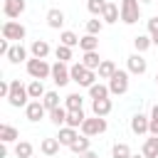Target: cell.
Wrapping results in <instances>:
<instances>
[{"mask_svg":"<svg viewBox=\"0 0 158 158\" xmlns=\"http://www.w3.org/2000/svg\"><path fill=\"white\" fill-rule=\"evenodd\" d=\"M69 74H72V81H77L79 86H94L96 84V74L91 72V69H86L81 62H74L72 67H69Z\"/></svg>","mask_w":158,"mask_h":158,"instance_id":"cell-1","label":"cell"},{"mask_svg":"<svg viewBox=\"0 0 158 158\" xmlns=\"http://www.w3.org/2000/svg\"><path fill=\"white\" fill-rule=\"evenodd\" d=\"M118 10H121V22L123 25H136L141 20V2L138 0H121Z\"/></svg>","mask_w":158,"mask_h":158,"instance_id":"cell-2","label":"cell"},{"mask_svg":"<svg viewBox=\"0 0 158 158\" xmlns=\"http://www.w3.org/2000/svg\"><path fill=\"white\" fill-rule=\"evenodd\" d=\"M27 99H30L27 86H22L20 79H12V81H10V96H7V104L15 106V109H20V106H27V104H30Z\"/></svg>","mask_w":158,"mask_h":158,"instance_id":"cell-3","label":"cell"},{"mask_svg":"<svg viewBox=\"0 0 158 158\" xmlns=\"http://www.w3.org/2000/svg\"><path fill=\"white\" fill-rule=\"evenodd\" d=\"M25 35H27V30H25L22 22H15V20L2 22V40H10V42H15V44H22Z\"/></svg>","mask_w":158,"mask_h":158,"instance_id":"cell-4","label":"cell"},{"mask_svg":"<svg viewBox=\"0 0 158 158\" xmlns=\"http://www.w3.org/2000/svg\"><path fill=\"white\" fill-rule=\"evenodd\" d=\"M27 74L32 77V79H47V77H52V64H47V59H37V57H32V59H27Z\"/></svg>","mask_w":158,"mask_h":158,"instance_id":"cell-5","label":"cell"},{"mask_svg":"<svg viewBox=\"0 0 158 158\" xmlns=\"http://www.w3.org/2000/svg\"><path fill=\"white\" fill-rule=\"evenodd\" d=\"M109 91H111L114 96H121V94H126V91H128V72H123V69H116V74L109 79Z\"/></svg>","mask_w":158,"mask_h":158,"instance_id":"cell-6","label":"cell"},{"mask_svg":"<svg viewBox=\"0 0 158 158\" xmlns=\"http://www.w3.org/2000/svg\"><path fill=\"white\" fill-rule=\"evenodd\" d=\"M109 128V123H106V118H101V116H91V118H86L84 123H81V136H99V133H104Z\"/></svg>","mask_w":158,"mask_h":158,"instance_id":"cell-7","label":"cell"},{"mask_svg":"<svg viewBox=\"0 0 158 158\" xmlns=\"http://www.w3.org/2000/svg\"><path fill=\"white\" fill-rule=\"evenodd\" d=\"M52 81L62 89V86H67L69 81H72V74H69V67L64 64V62H54L52 64Z\"/></svg>","mask_w":158,"mask_h":158,"instance_id":"cell-8","label":"cell"},{"mask_svg":"<svg viewBox=\"0 0 158 158\" xmlns=\"http://www.w3.org/2000/svg\"><path fill=\"white\" fill-rule=\"evenodd\" d=\"M49 111L44 109V104H42V99L37 101V99H32L27 106H25V116H27V121H32V123H37V121H42L44 116H47Z\"/></svg>","mask_w":158,"mask_h":158,"instance_id":"cell-9","label":"cell"},{"mask_svg":"<svg viewBox=\"0 0 158 158\" xmlns=\"http://www.w3.org/2000/svg\"><path fill=\"white\" fill-rule=\"evenodd\" d=\"M126 62H128V74H146V69H148V62L143 59V54H138V52H133V54H128L126 57Z\"/></svg>","mask_w":158,"mask_h":158,"instance_id":"cell-10","label":"cell"},{"mask_svg":"<svg viewBox=\"0 0 158 158\" xmlns=\"http://www.w3.org/2000/svg\"><path fill=\"white\" fill-rule=\"evenodd\" d=\"M25 7H27L25 0H2V12H5V17H10V20L20 17V15L25 12Z\"/></svg>","mask_w":158,"mask_h":158,"instance_id":"cell-11","label":"cell"},{"mask_svg":"<svg viewBox=\"0 0 158 158\" xmlns=\"http://www.w3.org/2000/svg\"><path fill=\"white\" fill-rule=\"evenodd\" d=\"M148 126H151V116H146V114H141V111L131 116V131H133L136 136L148 133Z\"/></svg>","mask_w":158,"mask_h":158,"instance_id":"cell-12","label":"cell"},{"mask_svg":"<svg viewBox=\"0 0 158 158\" xmlns=\"http://www.w3.org/2000/svg\"><path fill=\"white\" fill-rule=\"evenodd\" d=\"M101 20H104V25H114V22H118V20H121V10H118V5H116V2H106L104 12H101Z\"/></svg>","mask_w":158,"mask_h":158,"instance_id":"cell-13","label":"cell"},{"mask_svg":"<svg viewBox=\"0 0 158 158\" xmlns=\"http://www.w3.org/2000/svg\"><path fill=\"white\" fill-rule=\"evenodd\" d=\"M49 52H52V47H49V42H47V40H35V42L30 44V54H32V57H37V59H44Z\"/></svg>","mask_w":158,"mask_h":158,"instance_id":"cell-14","label":"cell"},{"mask_svg":"<svg viewBox=\"0 0 158 158\" xmlns=\"http://www.w3.org/2000/svg\"><path fill=\"white\" fill-rule=\"evenodd\" d=\"M111 109H114V104H111V99H94L91 101V111H94V116H109L111 114Z\"/></svg>","mask_w":158,"mask_h":158,"instance_id":"cell-15","label":"cell"},{"mask_svg":"<svg viewBox=\"0 0 158 158\" xmlns=\"http://www.w3.org/2000/svg\"><path fill=\"white\" fill-rule=\"evenodd\" d=\"M54 138H57V141H59L62 146H67V148H69V146H72V143H74V141L79 138V133H77V128H69V126H62V128H59V133H57Z\"/></svg>","mask_w":158,"mask_h":158,"instance_id":"cell-16","label":"cell"},{"mask_svg":"<svg viewBox=\"0 0 158 158\" xmlns=\"http://www.w3.org/2000/svg\"><path fill=\"white\" fill-rule=\"evenodd\" d=\"M47 25H49L52 30H59V27L64 25V12H62L59 7H52V10H47Z\"/></svg>","mask_w":158,"mask_h":158,"instance_id":"cell-17","label":"cell"},{"mask_svg":"<svg viewBox=\"0 0 158 158\" xmlns=\"http://www.w3.org/2000/svg\"><path fill=\"white\" fill-rule=\"evenodd\" d=\"M17 138H20V131H17L15 126L0 123V141H2V143H12V141H17Z\"/></svg>","mask_w":158,"mask_h":158,"instance_id":"cell-18","label":"cell"},{"mask_svg":"<svg viewBox=\"0 0 158 158\" xmlns=\"http://www.w3.org/2000/svg\"><path fill=\"white\" fill-rule=\"evenodd\" d=\"M7 59H10L12 64L27 62V49H25L22 44H12V47H10V52H7Z\"/></svg>","mask_w":158,"mask_h":158,"instance_id":"cell-19","label":"cell"},{"mask_svg":"<svg viewBox=\"0 0 158 158\" xmlns=\"http://www.w3.org/2000/svg\"><path fill=\"white\" fill-rule=\"evenodd\" d=\"M101 57H99V52H84V57H81V64L86 67V69H91V72H96L99 67H101Z\"/></svg>","mask_w":158,"mask_h":158,"instance_id":"cell-20","label":"cell"},{"mask_svg":"<svg viewBox=\"0 0 158 158\" xmlns=\"http://www.w3.org/2000/svg\"><path fill=\"white\" fill-rule=\"evenodd\" d=\"M69 151H72V153H77V156H81V153L91 151V138H89V136H79V138L69 146Z\"/></svg>","mask_w":158,"mask_h":158,"instance_id":"cell-21","label":"cell"},{"mask_svg":"<svg viewBox=\"0 0 158 158\" xmlns=\"http://www.w3.org/2000/svg\"><path fill=\"white\" fill-rule=\"evenodd\" d=\"M141 153H143L146 158H158V136H151V138H146V141H143V148H141Z\"/></svg>","mask_w":158,"mask_h":158,"instance_id":"cell-22","label":"cell"},{"mask_svg":"<svg viewBox=\"0 0 158 158\" xmlns=\"http://www.w3.org/2000/svg\"><path fill=\"white\" fill-rule=\"evenodd\" d=\"M79 49L81 52H96L99 49V37L96 35H84L79 40Z\"/></svg>","mask_w":158,"mask_h":158,"instance_id":"cell-23","label":"cell"},{"mask_svg":"<svg viewBox=\"0 0 158 158\" xmlns=\"http://www.w3.org/2000/svg\"><path fill=\"white\" fill-rule=\"evenodd\" d=\"M84 121H86L84 109H79V111H69V114H67V123H64V126H69V128H81Z\"/></svg>","mask_w":158,"mask_h":158,"instance_id":"cell-24","label":"cell"},{"mask_svg":"<svg viewBox=\"0 0 158 158\" xmlns=\"http://www.w3.org/2000/svg\"><path fill=\"white\" fill-rule=\"evenodd\" d=\"M59 141L57 138H42V143H40V151L44 153V156H57L59 153Z\"/></svg>","mask_w":158,"mask_h":158,"instance_id":"cell-25","label":"cell"},{"mask_svg":"<svg viewBox=\"0 0 158 158\" xmlns=\"http://www.w3.org/2000/svg\"><path fill=\"white\" fill-rule=\"evenodd\" d=\"M27 94H30V99H37V101H40L47 91H44V84H42L40 79H32V81L27 84Z\"/></svg>","mask_w":158,"mask_h":158,"instance_id":"cell-26","label":"cell"},{"mask_svg":"<svg viewBox=\"0 0 158 158\" xmlns=\"http://www.w3.org/2000/svg\"><path fill=\"white\" fill-rule=\"evenodd\" d=\"M67 114H69V111H67L64 106H57V109H52V111H49V121H52L54 126H59V128H62V126L67 123Z\"/></svg>","mask_w":158,"mask_h":158,"instance_id":"cell-27","label":"cell"},{"mask_svg":"<svg viewBox=\"0 0 158 158\" xmlns=\"http://www.w3.org/2000/svg\"><path fill=\"white\" fill-rule=\"evenodd\" d=\"M79 40L81 37H77V32H72V30H62L59 32V44H64V47H77Z\"/></svg>","mask_w":158,"mask_h":158,"instance_id":"cell-28","label":"cell"},{"mask_svg":"<svg viewBox=\"0 0 158 158\" xmlns=\"http://www.w3.org/2000/svg\"><path fill=\"white\" fill-rule=\"evenodd\" d=\"M116 69H118V67H116L111 59H104V62H101V67H99L96 72H99V79H111V77L116 74Z\"/></svg>","mask_w":158,"mask_h":158,"instance_id":"cell-29","label":"cell"},{"mask_svg":"<svg viewBox=\"0 0 158 158\" xmlns=\"http://www.w3.org/2000/svg\"><path fill=\"white\" fill-rule=\"evenodd\" d=\"M89 96H91V101L94 99H109L111 96L109 84H94V86H89Z\"/></svg>","mask_w":158,"mask_h":158,"instance_id":"cell-30","label":"cell"},{"mask_svg":"<svg viewBox=\"0 0 158 158\" xmlns=\"http://www.w3.org/2000/svg\"><path fill=\"white\" fill-rule=\"evenodd\" d=\"M15 156H17V158H32V156H35L32 143H30V141H17V146H15Z\"/></svg>","mask_w":158,"mask_h":158,"instance_id":"cell-31","label":"cell"},{"mask_svg":"<svg viewBox=\"0 0 158 158\" xmlns=\"http://www.w3.org/2000/svg\"><path fill=\"white\" fill-rule=\"evenodd\" d=\"M81 106H84L81 94H69V96L64 99V109H67V111H79Z\"/></svg>","mask_w":158,"mask_h":158,"instance_id":"cell-32","label":"cell"},{"mask_svg":"<svg viewBox=\"0 0 158 158\" xmlns=\"http://www.w3.org/2000/svg\"><path fill=\"white\" fill-rule=\"evenodd\" d=\"M151 44H153V40H151L148 35H136V37H133V47H136V52H138V54H143Z\"/></svg>","mask_w":158,"mask_h":158,"instance_id":"cell-33","label":"cell"},{"mask_svg":"<svg viewBox=\"0 0 158 158\" xmlns=\"http://www.w3.org/2000/svg\"><path fill=\"white\" fill-rule=\"evenodd\" d=\"M42 104H44V109H47V111H52V109L62 106V104H59V94H57V91H47V94L42 96Z\"/></svg>","mask_w":158,"mask_h":158,"instance_id":"cell-34","label":"cell"},{"mask_svg":"<svg viewBox=\"0 0 158 158\" xmlns=\"http://www.w3.org/2000/svg\"><path fill=\"white\" fill-rule=\"evenodd\" d=\"M133 153H131V148H128V143H114V148H111V158H131Z\"/></svg>","mask_w":158,"mask_h":158,"instance_id":"cell-35","label":"cell"},{"mask_svg":"<svg viewBox=\"0 0 158 158\" xmlns=\"http://www.w3.org/2000/svg\"><path fill=\"white\" fill-rule=\"evenodd\" d=\"M104 7H106V0H86V10H89L94 17H101Z\"/></svg>","mask_w":158,"mask_h":158,"instance_id":"cell-36","label":"cell"},{"mask_svg":"<svg viewBox=\"0 0 158 158\" xmlns=\"http://www.w3.org/2000/svg\"><path fill=\"white\" fill-rule=\"evenodd\" d=\"M101 30H104V20H99V17L86 20V35H99Z\"/></svg>","mask_w":158,"mask_h":158,"instance_id":"cell-37","label":"cell"},{"mask_svg":"<svg viewBox=\"0 0 158 158\" xmlns=\"http://www.w3.org/2000/svg\"><path fill=\"white\" fill-rule=\"evenodd\" d=\"M54 57H57V62H69L72 59V47H64V44H57V49H54Z\"/></svg>","mask_w":158,"mask_h":158,"instance_id":"cell-38","label":"cell"},{"mask_svg":"<svg viewBox=\"0 0 158 158\" xmlns=\"http://www.w3.org/2000/svg\"><path fill=\"white\" fill-rule=\"evenodd\" d=\"M148 32H151V37L158 35V15H153V17L148 20Z\"/></svg>","mask_w":158,"mask_h":158,"instance_id":"cell-39","label":"cell"},{"mask_svg":"<svg viewBox=\"0 0 158 158\" xmlns=\"http://www.w3.org/2000/svg\"><path fill=\"white\" fill-rule=\"evenodd\" d=\"M0 96H2V99L10 96V81H0Z\"/></svg>","mask_w":158,"mask_h":158,"instance_id":"cell-40","label":"cell"},{"mask_svg":"<svg viewBox=\"0 0 158 158\" xmlns=\"http://www.w3.org/2000/svg\"><path fill=\"white\" fill-rule=\"evenodd\" d=\"M148 133H151V136H158V118H151V126H148Z\"/></svg>","mask_w":158,"mask_h":158,"instance_id":"cell-41","label":"cell"},{"mask_svg":"<svg viewBox=\"0 0 158 158\" xmlns=\"http://www.w3.org/2000/svg\"><path fill=\"white\" fill-rule=\"evenodd\" d=\"M79 158H99V153H94V151H86V153H81Z\"/></svg>","mask_w":158,"mask_h":158,"instance_id":"cell-42","label":"cell"},{"mask_svg":"<svg viewBox=\"0 0 158 158\" xmlns=\"http://www.w3.org/2000/svg\"><path fill=\"white\" fill-rule=\"evenodd\" d=\"M151 118H158V104H153V109H151Z\"/></svg>","mask_w":158,"mask_h":158,"instance_id":"cell-43","label":"cell"},{"mask_svg":"<svg viewBox=\"0 0 158 158\" xmlns=\"http://www.w3.org/2000/svg\"><path fill=\"white\" fill-rule=\"evenodd\" d=\"M151 40H153V44H156V47H158V35H153V37H151Z\"/></svg>","mask_w":158,"mask_h":158,"instance_id":"cell-44","label":"cell"},{"mask_svg":"<svg viewBox=\"0 0 158 158\" xmlns=\"http://www.w3.org/2000/svg\"><path fill=\"white\" fill-rule=\"evenodd\" d=\"M141 5H148V2H156V0H138Z\"/></svg>","mask_w":158,"mask_h":158,"instance_id":"cell-45","label":"cell"},{"mask_svg":"<svg viewBox=\"0 0 158 158\" xmlns=\"http://www.w3.org/2000/svg\"><path fill=\"white\" fill-rule=\"evenodd\" d=\"M131 158H146V156H143V153H141V156H131Z\"/></svg>","mask_w":158,"mask_h":158,"instance_id":"cell-46","label":"cell"},{"mask_svg":"<svg viewBox=\"0 0 158 158\" xmlns=\"http://www.w3.org/2000/svg\"><path fill=\"white\" fill-rule=\"evenodd\" d=\"M106 2H116V0H106Z\"/></svg>","mask_w":158,"mask_h":158,"instance_id":"cell-47","label":"cell"},{"mask_svg":"<svg viewBox=\"0 0 158 158\" xmlns=\"http://www.w3.org/2000/svg\"><path fill=\"white\" fill-rule=\"evenodd\" d=\"M156 84H158V74H156Z\"/></svg>","mask_w":158,"mask_h":158,"instance_id":"cell-48","label":"cell"},{"mask_svg":"<svg viewBox=\"0 0 158 158\" xmlns=\"http://www.w3.org/2000/svg\"><path fill=\"white\" fill-rule=\"evenodd\" d=\"M156 2H158V0H156Z\"/></svg>","mask_w":158,"mask_h":158,"instance_id":"cell-49","label":"cell"},{"mask_svg":"<svg viewBox=\"0 0 158 158\" xmlns=\"http://www.w3.org/2000/svg\"><path fill=\"white\" fill-rule=\"evenodd\" d=\"M32 158H35V156H32Z\"/></svg>","mask_w":158,"mask_h":158,"instance_id":"cell-50","label":"cell"}]
</instances>
